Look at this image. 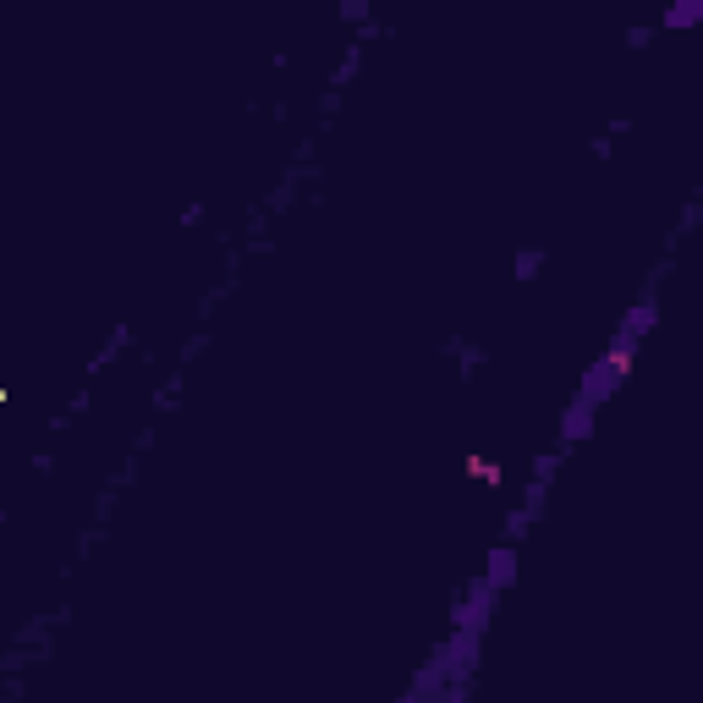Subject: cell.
I'll return each mask as SVG.
<instances>
[{
  "mask_svg": "<svg viewBox=\"0 0 703 703\" xmlns=\"http://www.w3.org/2000/svg\"><path fill=\"white\" fill-rule=\"evenodd\" d=\"M648 324H654V308L643 302V308H637V313L621 324V335L610 341V352H604V358L588 369V380H583V396H577V418H566V440H583V429H588L593 407H599V402H604V396L621 385V374L632 369V346L643 341V330H648Z\"/></svg>",
  "mask_w": 703,
  "mask_h": 703,
  "instance_id": "1",
  "label": "cell"
},
{
  "mask_svg": "<svg viewBox=\"0 0 703 703\" xmlns=\"http://www.w3.org/2000/svg\"><path fill=\"white\" fill-rule=\"evenodd\" d=\"M698 18H703V7H698V0H692V7H676V12L665 18V23H670V28H681V23H698Z\"/></svg>",
  "mask_w": 703,
  "mask_h": 703,
  "instance_id": "2",
  "label": "cell"
}]
</instances>
